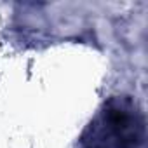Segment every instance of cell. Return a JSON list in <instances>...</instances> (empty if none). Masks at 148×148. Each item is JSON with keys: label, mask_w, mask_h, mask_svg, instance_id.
Wrapping results in <instances>:
<instances>
[{"label": "cell", "mask_w": 148, "mask_h": 148, "mask_svg": "<svg viewBox=\"0 0 148 148\" xmlns=\"http://www.w3.org/2000/svg\"><path fill=\"white\" fill-rule=\"evenodd\" d=\"M145 115L132 99H110L80 138V148H143Z\"/></svg>", "instance_id": "cell-1"}]
</instances>
